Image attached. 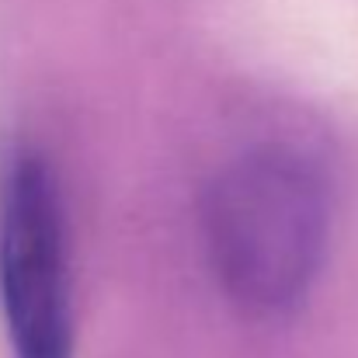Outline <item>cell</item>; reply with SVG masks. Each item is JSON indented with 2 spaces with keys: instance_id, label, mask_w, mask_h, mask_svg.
Segmentation results:
<instances>
[{
  "instance_id": "cell-1",
  "label": "cell",
  "mask_w": 358,
  "mask_h": 358,
  "mask_svg": "<svg viewBox=\"0 0 358 358\" xmlns=\"http://www.w3.org/2000/svg\"><path fill=\"white\" fill-rule=\"evenodd\" d=\"M206 220L220 278L237 303L278 313L303 299L327 234L324 185L306 157L250 153L220 178Z\"/></svg>"
},
{
  "instance_id": "cell-2",
  "label": "cell",
  "mask_w": 358,
  "mask_h": 358,
  "mask_svg": "<svg viewBox=\"0 0 358 358\" xmlns=\"http://www.w3.org/2000/svg\"><path fill=\"white\" fill-rule=\"evenodd\" d=\"M0 310L14 358H73L63 199L31 146L10 150L0 174Z\"/></svg>"
}]
</instances>
